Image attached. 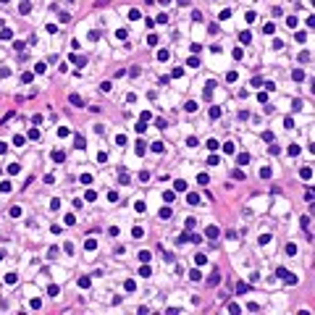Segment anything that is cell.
I'll return each mask as SVG.
<instances>
[{
  "instance_id": "56",
  "label": "cell",
  "mask_w": 315,
  "mask_h": 315,
  "mask_svg": "<svg viewBox=\"0 0 315 315\" xmlns=\"http://www.w3.org/2000/svg\"><path fill=\"white\" fill-rule=\"evenodd\" d=\"M0 260H3V249H0Z\"/></svg>"
},
{
  "instance_id": "38",
  "label": "cell",
  "mask_w": 315,
  "mask_h": 315,
  "mask_svg": "<svg viewBox=\"0 0 315 315\" xmlns=\"http://www.w3.org/2000/svg\"><path fill=\"white\" fill-rule=\"evenodd\" d=\"M11 215H13V218L21 215V208H19V205H13V208H11Z\"/></svg>"
},
{
  "instance_id": "17",
  "label": "cell",
  "mask_w": 315,
  "mask_h": 315,
  "mask_svg": "<svg viewBox=\"0 0 315 315\" xmlns=\"http://www.w3.org/2000/svg\"><path fill=\"white\" fill-rule=\"evenodd\" d=\"M124 289H126V291H134V289H137V281H134V278H129V281L124 284Z\"/></svg>"
},
{
  "instance_id": "51",
  "label": "cell",
  "mask_w": 315,
  "mask_h": 315,
  "mask_svg": "<svg viewBox=\"0 0 315 315\" xmlns=\"http://www.w3.org/2000/svg\"><path fill=\"white\" fill-rule=\"evenodd\" d=\"M29 139H39V131L37 129H29Z\"/></svg>"
},
{
  "instance_id": "22",
  "label": "cell",
  "mask_w": 315,
  "mask_h": 315,
  "mask_svg": "<svg viewBox=\"0 0 315 315\" xmlns=\"http://www.w3.org/2000/svg\"><path fill=\"white\" fill-rule=\"evenodd\" d=\"M200 276H202V273H200V268L189 270V278H192V281H200Z\"/></svg>"
},
{
  "instance_id": "37",
  "label": "cell",
  "mask_w": 315,
  "mask_h": 315,
  "mask_svg": "<svg viewBox=\"0 0 315 315\" xmlns=\"http://www.w3.org/2000/svg\"><path fill=\"white\" fill-rule=\"evenodd\" d=\"M11 189H13L11 181H3V184H0V192H11Z\"/></svg>"
},
{
  "instance_id": "27",
  "label": "cell",
  "mask_w": 315,
  "mask_h": 315,
  "mask_svg": "<svg viewBox=\"0 0 315 315\" xmlns=\"http://www.w3.org/2000/svg\"><path fill=\"white\" fill-rule=\"evenodd\" d=\"M236 291H239V294H244V291H249V286H247V284H242V281H239V284H236Z\"/></svg>"
},
{
  "instance_id": "58",
  "label": "cell",
  "mask_w": 315,
  "mask_h": 315,
  "mask_svg": "<svg viewBox=\"0 0 315 315\" xmlns=\"http://www.w3.org/2000/svg\"><path fill=\"white\" fill-rule=\"evenodd\" d=\"M68 3H74V0H68Z\"/></svg>"
},
{
  "instance_id": "15",
  "label": "cell",
  "mask_w": 315,
  "mask_h": 315,
  "mask_svg": "<svg viewBox=\"0 0 315 315\" xmlns=\"http://www.w3.org/2000/svg\"><path fill=\"white\" fill-rule=\"evenodd\" d=\"M139 276H144V278H147V276H152V270H150V265H147V262L139 268Z\"/></svg>"
},
{
  "instance_id": "49",
  "label": "cell",
  "mask_w": 315,
  "mask_h": 315,
  "mask_svg": "<svg viewBox=\"0 0 315 315\" xmlns=\"http://www.w3.org/2000/svg\"><path fill=\"white\" fill-rule=\"evenodd\" d=\"M184 108H186V110H189V113H194V110H197V103H186V105H184Z\"/></svg>"
},
{
  "instance_id": "29",
  "label": "cell",
  "mask_w": 315,
  "mask_h": 315,
  "mask_svg": "<svg viewBox=\"0 0 315 315\" xmlns=\"http://www.w3.org/2000/svg\"><path fill=\"white\" fill-rule=\"evenodd\" d=\"M299 176H302V179H313V171H310V168H302Z\"/></svg>"
},
{
  "instance_id": "55",
  "label": "cell",
  "mask_w": 315,
  "mask_h": 315,
  "mask_svg": "<svg viewBox=\"0 0 315 315\" xmlns=\"http://www.w3.org/2000/svg\"><path fill=\"white\" fill-rule=\"evenodd\" d=\"M158 3H160V5H168V3H171V0H158Z\"/></svg>"
},
{
  "instance_id": "31",
  "label": "cell",
  "mask_w": 315,
  "mask_h": 315,
  "mask_svg": "<svg viewBox=\"0 0 315 315\" xmlns=\"http://www.w3.org/2000/svg\"><path fill=\"white\" fill-rule=\"evenodd\" d=\"M173 186H176V192H184V189H186V181H181V179H179Z\"/></svg>"
},
{
  "instance_id": "53",
  "label": "cell",
  "mask_w": 315,
  "mask_h": 315,
  "mask_svg": "<svg viewBox=\"0 0 315 315\" xmlns=\"http://www.w3.org/2000/svg\"><path fill=\"white\" fill-rule=\"evenodd\" d=\"M160 218H171V208H163V210H160Z\"/></svg>"
},
{
  "instance_id": "57",
  "label": "cell",
  "mask_w": 315,
  "mask_h": 315,
  "mask_svg": "<svg viewBox=\"0 0 315 315\" xmlns=\"http://www.w3.org/2000/svg\"><path fill=\"white\" fill-rule=\"evenodd\" d=\"M0 3H8V0H0Z\"/></svg>"
},
{
  "instance_id": "6",
  "label": "cell",
  "mask_w": 315,
  "mask_h": 315,
  "mask_svg": "<svg viewBox=\"0 0 315 315\" xmlns=\"http://www.w3.org/2000/svg\"><path fill=\"white\" fill-rule=\"evenodd\" d=\"M194 262H197V268H202V265H208V257L197 252V255H194Z\"/></svg>"
},
{
  "instance_id": "2",
  "label": "cell",
  "mask_w": 315,
  "mask_h": 315,
  "mask_svg": "<svg viewBox=\"0 0 315 315\" xmlns=\"http://www.w3.org/2000/svg\"><path fill=\"white\" fill-rule=\"evenodd\" d=\"M205 236H208V239H213V242H215L218 236H221V229H218V226H208V229H205Z\"/></svg>"
},
{
  "instance_id": "48",
  "label": "cell",
  "mask_w": 315,
  "mask_h": 315,
  "mask_svg": "<svg viewBox=\"0 0 315 315\" xmlns=\"http://www.w3.org/2000/svg\"><path fill=\"white\" fill-rule=\"evenodd\" d=\"M179 244H184V242H189V234H179V239H176Z\"/></svg>"
},
{
  "instance_id": "18",
  "label": "cell",
  "mask_w": 315,
  "mask_h": 315,
  "mask_svg": "<svg viewBox=\"0 0 315 315\" xmlns=\"http://www.w3.org/2000/svg\"><path fill=\"white\" fill-rule=\"evenodd\" d=\"M249 39H252V34H249V32H242V34H239V42H242V45H247Z\"/></svg>"
},
{
  "instance_id": "36",
  "label": "cell",
  "mask_w": 315,
  "mask_h": 315,
  "mask_svg": "<svg viewBox=\"0 0 315 315\" xmlns=\"http://www.w3.org/2000/svg\"><path fill=\"white\" fill-rule=\"evenodd\" d=\"M32 79H34V74H29V71H26V74H24V76H21V81H24V84H29V81H32Z\"/></svg>"
},
{
  "instance_id": "44",
  "label": "cell",
  "mask_w": 315,
  "mask_h": 315,
  "mask_svg": "<svg viewBox=\"0 0 315 315\" xmlns=\"http://www.w3.org/2000/svg\"><path fill=\"white\" fill-rule=\"evenodd\" d=\"M81 184H92V173H81Z\"/></svg>"
},
{
  "instance_id": "12",
  "label": "cell",
  "mask_w": 315,
  "mask_h": 315,
  "mask_svg": "<svg viewBox=\"0 0 315 315\" xmlns=\"http://www.w3.org/2000/svg\"><path fill=\"white\" fill-rule=\"evenodd\" d=\"M71 105H74V108H81V105H84V100L79 97V95H71Z\"/></svg>"
},
{
  "instance_id": "34",
  "label": "cell",
  "mask_w": 315,
  "mask_h": 315,
  "mask_svg": "<svg viewBox=\"0 0 315 315\" xmlns=\"http://www.w3.org/2000/svg\"><path fill=\"white\" fill-rule=\"evenodd\" d=\"M58 291H60V289H58V286H55V284H52V286H50V289H47V294H50V297H58Z\"/></svg>"
},
{
  "instance_id": "40",
  "label": "cell",
  "mask_w": 315,
  "mask_h": 315,
  "mask_svg": "<svg viewBox=\"0 0 315 315\" xmlns=\"http://www.w3.org/2000/svg\"><path fill=\"white\" fill-rule=\"evenodd\" d=\"M134 129H137V131H139V134H142V131H144V129H147V121H139V124H137V126H134Z\"/></svg>"
},
{
  "instance_id": "23",
  "label": "cell",
  "mask_w": 315,
  "mask_h": 315,
  "mask_svg": "<svg viewBox=\"0 0 315 315\" xmlns=\"http://www.w3.org/2000/svg\"><path fill=\"white\" fill-rule=\"evenodd\" d=\"M291 76H294V81H302V79H305V71H302V68H297Z\"/></svg>"
},
{
  "instance_id": "42",
  "label": "cell",
  "mask_w": 315,
  "mask_h": 315,
  "mask_svg": "<svg viewBox=\"0 0 315 315\" xmlns=\"http://www.w3.org/2000/svg\"><path fill=\"white\" fill-rule=\"evenodd\" d=\"M197 181H200V184H208L210 176H208V173H200V176H197Z\"/></svg>"
},
{
  "instance_id": "32",
  "label": "cell",
  "mask_w": 315,
  "mask_h": 315,
  "mask_svg": "<svg viewBox=\"0 0 315 315\" xmlns=\"http://www.w3.org/2000/svg\"><path fill=\"white\" fill-rule=\"evenodd\" d=\"M223 152H226V155H231V152H234V144L226 142V144H223Z\"/></svg>"
},
{
  "instance_id": "16",
  "label": "cell",
  "mask_w": 315,
  "mask_h": 315,
  "mask_svg": "<svg viewBox=\"0 0 315 315\" xmlns=\"http://www.w3.org/2000/svg\"><path fill=\"white\" fill-rule=\"evenodd\" d=\"M131 234H134V239H142V236H144V229H142V226H134V231H131Z\"/></svg>"
},
{
  "instance_id": "3",
  "label": "cell",
  "mask_w": 315,
  "mask_h": 315,
  "mask_svg": "<svg viewBox=\"0 0 315 315\" xmlns=\"http://www.w3.org/2000/svg\"><path fill=\"white\" fill-rule=\"evenodd\" d=\"M71 63L76 66V68H81V66H87V58H81V55H74V52H71Z\"/></svg>"
},
{
  "instance_id": "35",
  "label": "cell",
  "mask_w": 315,
  "mask_h": 315,
  "mask_svg": "<svg viewBox=\"0 0 315 315\" xmlns=\"http://www.w3.org/2000/svg\"><path fill=\"white\" fill-rule=\"evenodd\" d=\"M158 60H168V50H158Z\"/></svg>"
},
{
  "instance_id": "11",
  "label": "cell",
  "mask_w": 315,
  "mask_h": 315,
  "mask_svg": "<svg viewBox=\"0 0 315 315\" xmlns=\"http://www.w3.org/2000/svg\"><path fill=\"white\" fill-rule=\"evenodd\" d=\"M186 202H189V205H197V202H200V194H197V192H189V197H186Z\"/></svg>"
},
{
  "instance_id": "1",
  "label": "cell",
  "mask_w": 315,
  "mask_h": 315,
  "mask_svg": "<svg viewBox=\"0 0 315 315\" xmlns=\"http://www.w3.org/2000/svg\"><path fill=\"white\" fill-rule=\"evenodd\" d=\"M276 273H278V278H284L286 284H297V276H291V270H286V268H278Z\"/></svg>"
},
{
  "instance_id": "26",
  "label": "cell",
  "mask_w": 315,
  "mask_h": 315,
  "mask_svg": "<svg viewBox=\"0 0 315 315\" xmlns=\"http://www.w3.org/2000/svg\"><path fill=\"white\" fill-rule=\"evenodd\" d=\"M118 181H121V184H129V173H126V171H121V173H118Z\"/></svg>"
},
{
  "instance_id": "5",
  "label": "cell",
  "mask_w": 315,
  "mask_h": 315,
  "mask_svg": "<svg viewBox=\"0 0 315 315\" xmlns=\"http://www.w3.org/2000/svg\"><path fill=\"white\" fill-rule=\"evenodd\" d=\"M29 11H32V3H29V0H21V3H19V13H24V16H26Z\"/></svg>"
},
{
  "instance_id": "19",
  "label": "cell",
  "mask_w": 315,
  "mask_h": 315,
  "mask_svg": "<svg viewBox=\"0 0 315 315\" xmlns=\"http://www.w3.org/2000/svg\"><path fill=\"white\" fill-rule=\"evenodd\" d=\"M74 144L81 150V147H84V137H81V134H76V137H74Z\"/></svg>"
},
{
  "instance_id": "21",
  "label": "cell",
  "mask_w": 315,
  "mask_h": 315,
  "mask_svg": "<svg viewBox=\"0 0 315 315\" xmlns=\"http://www.w3.org/2000/svg\"><path fill=\"white\" fill-rule=\"evenodd\" d=\"M16 281H19V276H16V273H8V276H5V284H8V286H11V284H16Z\"/></svg>"
},
{
  "instance_id": "14",
  "label": "cell",
  "mask_w": 315,
  "mask_h": 315,
  "mask_svg": "<svg viewBox=\"0 0 315 315\" xmlns=\"http://www.w3.org/2000/svg\"><path fill=\"white\" fill-rule=\"evenodd\" d=\"M19 171H21V165H19V163H11V165H8V173H11V176H16Z\"/></svg>"
},
{
  "instance_id": "39",
  "label": "cell",
  "mask_w": 315,
  "mask_h": 315,
  "mask_svg": "<svg viewBox=\"0 0 315 315\" xmlns=\"http://www.w3.org/2000/svg\"><path fill=\"white\" fill-rule=\"evenodd\" d=\"M286 255H297V244H286Z\"/></svg>"
},
{
  "instance_id": "13",
  "label": "cell",
  "mask_w": 315,
  "mask_h": 315,
  "mask_svg": "<svg viewBox=\"0 0 315 315\" xmlns=\"http://www.w3.org/2000/svg\"><path fill=\"white\" fill-rule=\"evenodd\" d=\"M89 284H92V278H89V276H81V278H79V286H81V289H87Z\"/></svg>"
},
{
  "instance_id": "24",
  "label": "cell",
  "mask_w": 315,
  "mask_h": 315,
  "mask_svg": "<svg viewBox=\"0 0 315 315\" xmlns=\"http://www.w3.org/2000/svg\"><path fill=\"white\" fill-rule=\"evenodd\" d=\"M289 155H291V158L299 155V144H289Z\"/></svg>"
},
{
  "instance_id": "30",
  "label": "cell",
  "mask_w": 315,
  "mask_h": 315,
  "mask_svg": "<svg viewBox=\"0 0 315 315\" xmlns=\"http://www.w3.org/2000/svg\"><path fill=\"white\" fill-rule=\"evenodd\" d=\"M84 197L92 202V200H97V192H95V189H87V194H84Z\"/></svg>"
},
{
  "instance_id": "7",
  "label": "cell",
  "mask_w": 315,
  "mask_h": 315,
  "mask_svg": "<svg viewBox=\"0 0 315 315\" xmlns=\"http://www.w3.org/2000/svg\"><path fill=\"white\" fill-rule=\"evenodd\" d=\"M52 160H55V163H63V160H66V152H63V150H55V152H52Z\"/></svg>"
},
{
  "instance_id": "4",
  "label": "cell",
  "mask_w": 315,
  "mask_h": 315,
  "mask_svg": "<svg viewBox=\"0 0 315 315\" xmlns=\"http://www.w3.org/2000/svg\"><path fill=\"white\" fill-rule=\"evenodd\" d=\"M218 281H221V270L215 268V270H213V276L208 278V284H210V286H218Z\"/></svg>"
},
{
  "instance_id": "50",
  "label": "cell",
  "mask_w": 315,
  "mask_h": 315,
  "mask_svg": "<svg viewBox=\"0 0 315 315\" xmlns=\"http://www.w3.org/2000/svg\"><path fill=\"white\" fill-rule=\"evenodd\" d=\"M126 34H129L126 29H118V32H116V37H118V39H126Z\"/></svg>"
},
{
  "instance_id": "43",
  "label": "cell",
  "mask_w": 315,
  "mask_h": 315,
  "mask_svg": "<svg viewBox=\"0 0 315 315\" xmlns=\"http://www.w3.org/2000/svg\"><path fill=\"white\" fill-rule=\"evenodd\" d=\"M260 179H270V168H260Z\"/></svg>"
},
{
  "instance_id": "20",
  "label": "cell",
  "mask_w": 315,
  "mask_h": 315,
  "mask_svg": "<svg viewBox=\"0 0 315 315\" xmlns=\"http://www.w3.org/2000/svg\"><path fill=\"white\" fill-rule=\"evenodd\" d=\"M129 19H131V21H139V19H142V13L134 8V11H129Z\"/></svg>"
},
{
  "instance_id": "10",
  "label": "cell",
  "mask_w": 315,
  "mask_h": 315,
  "mask_svg": "<svg viewBox=\"0 0 315 315\" xmlns=\"http://www.w3.org/2000/svg\"><path fill=\"white\" fill-rule=\"evenodd\" d=\"M236 163H239V165H247V163H249V155H247V152H242V155H236Z\"/></svg>"
},
{
  "instance_id": "25",
  "label": "cell",
  "mask_w": 315,
  "mask_h": 315,
  "mask_svg": "<svg viewBox=\"0 0 315 315\" xmlns=\"http://www.w3.org/2000/svg\"><path fill=\"white\" fill-rule=\"evenodd\" d=\"M221 116V108H218V105H213V108H210V118H218Z\"/></svg>"
},
{
  "instance_id": "46",
  "label": "cell",
  "mask_w": 315,
  "mask_h": 315,
  "mask_svg": "<svg viewBox=\"0 0 315 315\" xmlns=\"http://www.w3.org/2000/svg\"><path fill=\"white\" fill-rule=\"evenodd\" d=\"M0 76H11V68H8V66H0Z\"/></svg>"
},
{
  "instance_id": "54",
  "label": "cell",
  "mask_w": 315,
  "mask_h": 315,
  "mask_svg": "<svg viewBox=\"0 0 315 315\" xmlns=\"http://www.w3.org/2000/svg\"><path fill=\"white\" fill-rule=\"evenodd\" d=\"M5 150H8V144H5V142H0V152H5Z\"/></svg>"
},
{
  "instance_id": "8",
  "label": "cell",
  "mask_w": 315,
  "mask_h": 315,
  "mask_svg": "<svg viewBox=\"0 0 315 315\" xmlns=\"http://www.w3.org/2000/svg\"><path fill=\"white\" fill-rule=\"evenodd\" d=\"M84 247H87V252H95V249H97V239H87Z\"/></svg>"
},
{
  "instance_id": "52",
  "label": "cell",
  "mask_w": 315,
  "mask_h": 315,
  "mask_svg": "<svg viewBox=\"0 0 315 315\" xmlns=\"http://www.w3.org/2000/svg\"><path fill=\"white\" fill-rule=\"evenodd\" d=\"M226 81H236V71H229V74H226Z\"/></svg>"
},
{
  "instance_id": "45",
  "label": "cell",
  "mask_w": 315,
  "mask_h": 315,
  "mask_svg": "<svg viewBox=\"0 0 315 315\" xmlns=\"http://www.w3.org/2000/svg\"><path fill=\"white\" fill-rule=\"evenodd\" d=\"M134 210H137V213H144V202H142V200H139V202H134Z\"/></svg>"
},
{
  "instance_id": "41",
  "label": "cell",
  "mask_w": 315,
  "mask_h": 315,
  "mask_svg": "<svg viewBox=\"0 0 315 315\" xmlns=\"http://www.w3.org/2000/svg\"><path fill=\"white\" fill-rule=\"evenodd\" d=\"M0 37H3V39H11L13 32H11V29H3V32H0Z\"/></svg>"
},
{
  "instance_id": "28",
  "label": "cell",
  "mask_w": 315,
  "mask_h": 315,
  "mask_svg": "<svg viewBox=\"0 0 315 315\" xmlns=\"http://www.w3.org/2000/svg\"><path fill=\"white\" fill-rule=\"evenodd\" d=\"M150 147H152V152H163L165 144H163V142H155V144H150Z\"/></svg>"
},
{
  "instance_id": "33",
  "label": "cell",
  "mask_w": 315,
  "mask_h": 315,
  "mask_svg": "<svg viewBox=\"0 0 315 315\" xmlns=\"http://www.w3.org/2000/svg\"><path fill=\"white\" fill-rule=\"evenodd\" d=\"M139 260H142V262H150V252H147V249H144V252H139Z\"/></svg>"
},
{
  "instance_id": "47",
  "label": "cell",
  "mask_w": 315,
  "mask_h": 315,
  "mask_svg": "<svg viewBox=\"0 0 315 315\" xmlns=\"http://www.w3.org/2000/svg\"><path fill=\"white\" fill-rule=\"evenodd\" d=\"M273 29H276L273 24H265V26H262V32H265V34H273Z\"/></svg>"
},
{
  "instance_id": "9",
  "label": "cell",
  "mask_w": 315,
  "mask_h": 315,
  "mask_svg": "<svg viewBox=\"0 0 315 315\" xmlns=\"http://www.w3.org/2000/svg\"><path fill=\"white\" fill-rule=\"evenodd\" d=\"M208 150H210V152L221 150V144H218V139H208Z\"/></svg>"
}]
</instances>
